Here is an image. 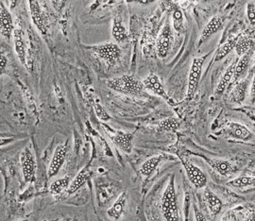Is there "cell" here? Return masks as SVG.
Here are the masks:
<instances>
[{
	"label": "cell",
	"instance_id": "1",
	"mask_svg": "<svg viewBox=\"0 0 255 221\" xmlns=\"http://www.w3.org/2000/svg\"><path fill=\"white\" fill-rule=\"evenodd\" d=\"M107 86L110 89L128 96L146 97V88L143 81H140L132 75H122L107 81Z\"/></svg>",
	"mask_w": 255,
	"mask_h": 221
},
{
	"label": "cell",
	"instance_id": "2",
	"mask_svg": "<svg viewBox=\"0 0 255 221\" xmlns=\"http://www.w3.org/2000/svg\"><path fill=\"white\" fill-rule=\"evenodd\" d=\"M162 212L166 221H180V215L178 209L177 195L175 188V177L172 175L169 183L164 189L162 202H161Z\"/></svg>",
	"mask_w": 255,
	"mask_h": 221
},
{
	"label": "cell",
	"instance_id": "3",
	"mask_svg": "<svg viewBox=\"0 0 255 221\" xmlns=\"http://www.w3.org/2000/svg\"><path fill=\"white\" fill-rule=\"evenodd\" d=\"M207 58V55L200 56V57H195L192 60L191 66L190 70L188 74V86H187V92L184 101L185 102H190L195 97V94L197 92L198 86L200 84L201 79V74L203 70V65L204 62Z\"/></svg>",
	"mask_w": 255,
	"mask_h": 221
},
{
	"label": "cell",
	"instance_id": "4",
	"mask_svg": "<svg viewBox=\"0 0 255 221\" xmlns=\"http://www.w3.org/2000/svg\"><path fill=\"white\" fill-rule=\"evenodd\" d=\"M92 51L102 59L109 67L117 65L121 58L122 51L116 43H105L88 47Z\"/></svg>",
	"mask_w": 255,
	"mask_h": 221
},
{
	"label": "cell",
	"instance_id": "5",
	"mask_svg": "<svg viewBox=\"0 0 255 221\" xmlns=\"http://www.w3.org/2000/svg\"><path fill=\"white\" fill-rule=\"evenodd\" d=\"M107 134L109 135L112 142L121 149L124 153L129 154L132 151V141H133V134L129 132H125L122 130H116L111 129L110 127L104 124Z\"/></svg>",
	"mask_w": 255,
	"mask_h": 221
},
{
	"label": "cell",
	"instance_id": "6",
	"mask_svg": "<svg viewBox=\"0 0 255 221\" xmlns=\"http://www.w3.org/2000/svg\"><path fill=\"white\" fill-rule=\"evenodd\" d=\"M173 38L171 26L169 25V23H166L160 31L156 40V53L160 59L164 60L168 55L173 42Z\"/></svg>",
	"mask_w": 255,
	"mask_h": 221
},
{
	"label": "cell",
	"instance_id": "7",
	"mask_svg": "<svg viewBox=\"0 0 255 221\" xmlns=\"http://www.w3.org/2000/svg\"><path fill=\"white\" fill-rule=\"evenodd\" d=\"M181 161L190 183L198 189L204 188L207 185V177L203 170H201L199 166L192 164L189 160L181 158Z\"/></svg>",
	"mask_w": 255,
	"mask_h": 221
},
{
	"label": "cell",
	"instance_id": "8",
	"mask_svg": "<svg viewBox=\"0 0 255 221\" xmlns=\"http://www.w3.org/2000/svg\"><path fill=\"white\" fill-rule=\"evenodd\" d=\"M143 83H144V86H145L146 90L150 91L155 95H157L158 97L162 98L170 106L176 105L175 102L165 91L164 85H163V83L161 82L158 75L154 73L148 74L146 78L143 80Z\"/></svg>",
	"mask_w": 255,
	"mask_h": 221
},
{
	"label": "cell",
	"instance_id": "9",
	"mask_svg": "<svg viewBox=\"0 0 255 221\" xmlns=\"http://www.w3.org/2000/svg\"><path fill=\"white\" fill-rule=\"evenodd\" d=\"M20 164L22 167V172L24 181L26 184H31L35 180V169L36 163L30 149L25 147L20 155Z\"/></svg>",
	"mask_w": 255,
	"mask_h": 221
},
{
	"label": "cell",
	"instance_id": "10",
	"mask_svg": "<svg viewBox=\"0 0 255 221\" xmlns=\"http://www.w3.org/2000/svg\"><path fill=\"white\" fill-rule=\"evenodd\" d=\"M67 151H68L67 142H64L56 147L53 156H52V159H51L50 164L48 166V169H47L48 178H52L59 173L62 166H64L66 155H67Z\"/></svg>",
	"mask_w": 255,
	"mask_h": 221
},
{
	"label": "cell",
	"instance_id": "11",
	"mask_svg": "<svg viewBox=\"0 0 255 221\" xmlns=\"http://www.w3.org/2000/svg\"><path fill=\"white\" fill-rule=\"evenodd\" d=\"M225 20L226 18L222 15H215L210 19L209 22L206 24V26L201 31V35L199 37V40L197 43V47L202 46L210 37L217 33L219 29L223 27Z\"/></svg>",
	"mask_w": 255,
	"mask_h": 221
},
{
	"label": "cell",
	"instance_id": "12",
	"mask_svg": "<svg viewBox=\"0 0 255 221\" xmlns=\"http://www.w3.org/2000/svg\"><path fill=\"white\" fill-rule=\"evenodd\" d=\"M0 30L1 34L5 39L9 40L14 33V24L11 14L5 8L3 2L0 3Z\"/></svg>",
	"mask_w": 255,
	"mask_h": 221
},
{
	"label": "cell",
	"instance_id": "13",
	"mask_svg": "<svg viewBox=\"0 0 255 221\" xmlns=\"http://www.w3.org/2000/svg\"><path fill=\"white\" fill-rule=\"evenodd\" d=\"M28 2H29L28 4H29L30 15H31V19H32L34 25L36 26L38 30L43 35H46V32H47L46 19L44 16V12L42 10V8L40 6V3L38 1H33V0H30Z\"/></svg>",
	"mask_w": 255,
	"mask_h": 221
},
{
	"label": "cell",
	"instance_id": "14",
	"mask_svg": "<svg viewBox=\"0 0 255 221\" xmlns=\"http://www.w3.org/2000/svg\"><path fill=\"white\" fill-rule=\"evenodd\" d=\"M128 202L127 192H122L117 199V201L110 207L107 211V215L111 220L119 221L125 211Z\"/></svg>",
	"mask_w": 255,
	"mask_h": 221
},
{
	"label": "cell",
	"instance_id": "15",
	"mask_svg": "<svg viewBox=\"0 0 255 221\" xmlns=\"http://www.w3.org/2000/svg\"><path fill=\"white\" fill-rule=\"evenodd\" d=\"M203 198L211 215L218 216L223 207V203L219 196L210 189H205L203 192Z\"/></svg>",
	"mask_w": 255,
	"mask_h": 221
},
{
	"label": "cell",
	"instance_id": "16",
	"mask_svg": "<svg viewBox=\"0 0 255 221\" xmlns=\"http://www.w3.org/2000/svg\"><path fill=\"white\" fill-rule=\"evenodd\" d=\"M13 39H14V49H15V52L17 54V57H18L19 61L22 65L27 66L26 44L24 42L22 30L20 28H17V29L14 30Z\"/></svg>",
	"mask_w": 255,
	"mask_h": 221
},
{
	"label": "cell",
	"instance_id": "17",
	"mask_svg": "<svg viewBox=\"0 0 255 221\" xmlns=\"http://www.w3.org/2000/svg\"><path fill=\"white\" fill-rule=\"evenodd\" d=\"M112 34L118 43H123L127 40V28L125 27L120 14H116L113 19Z\"/></svg>",
	"mask_w": 255,
	"mask_h": 221
},
{
	"label": "cell",
	"instance_id": "18",
	"mask_svg": "<svg viewBox=\"0 0 255 221\" xmlns=\"http://www.w3.org/2000/svg\"><path fill=\"white\" fill-rule=\"evenodd\" d=\"M208 163H209L210 166H212L220 175H231V174L235 173L237 170V167L228 160L211 159L208 161Z\"/></svg>",
	"mask_w": 255,
	"mask_h": 221
},
{
	"label": "cell",
	"instance_id": "19",
	"mask_svg": "<svg viewBox=\"0 0 255 221\" xmlns=\"http://www.w3.org/2000/svg\"><path fill=\"white\" fill-rule=\"evenodd\" d=\"M165 158H166L165 154H158V155L150 157L149 159H147L142 164V166L140 167V170H139V173L145 178H148L153 173L155 169Z\"/></svg>",
	"mask_w": 255,
	"mask_h": 221
},
{
	"label": "cell",
	"instance_id": "20",
	"mask_svg": "<svg viewBox=\"0 0 255 221\" xmlns=\"http://www.w3.org/2000/svg\"><path fill=\"white\" fill-rule=\"evenodd\" d=\"M89 178H90V171H89L88 167L85 166L72 180L68 189L66 190V193L68 195L76 193L78 190H80L82 188L84 184H86V182L89 180Z\"/></svg>",
	"mask_w": 255,
	"mask_h": 221
},
{
	"label": "cell",
	"instance_id": "21",
	"mask_svg": "<svg viewBox=\"0 0 255 221\" xmlns=\"http://www.w3.org/2000/svg\"><path fill=\"white\" fill-rule=\"evenodd\" d=\"M227 129L229 133L234 137L238 140H249L252 137V133L249 129L244 125L237 123V122H228Z\"/></svg>",
	"mask_w": 255,
	"mask_h": 221
},
{
	"label": "cell",
	"instance_id": "22",
	"mask_svg": "<svg viewBox=\"0 0 255 221\" xmlns=\"http://www.w3.org/2000/svg\"><path fill=\"white\" fill-rule=\"evenodd\" d=\"M239 35L230 37L225 43H223L221 46H219V48L216 50V53L214 56V62H216V63L220 62L221 60H223L226 56L231 53V51L236 47V44L239 38Z\"/></svg>",
	"mask_w": 255,
	"mask_h": 221
},
{
	"label": "cell",
	"instance_id": "23",
	"mask_svg": "<svg viewBox=\"0 0 255 221\" xmlns=\"http://www.w3.org/2000/svg\"><path fill=\"white\" fill-rule=\"evenodd\" d=\"M236 65L237 63H234L229 66L228 68L226 69V71L222 75V77L220 78L219 83L216 87L215 90V95L216 96H220L223 93L225 92V90L227 89L229 84L231 83L232 79L235 76V70H236Z\"/></svg>",
	"mask_w": 255,
	"mask_h": 221
},
{
	"label": "cell",
	"instance_id": "24",
	"mask_svg": "<svg viewBox=\"0 0 255 221\" xmlns=\"http://www.w3.org/2000/svg\"><path fill=\"white\" fill-rule=\"evenodd\" d=\"M170 14L172 15V23L173 28L179 33H185L186 32V26L184 24V16L181 7L177 3V5L171 10Z\"/></svg>",
	"mask_w": 255,
	"mask_h": 221
},
{
	"label": "cell",
	"instance_id": "25",
	"mask_svg": "<svg viewBox=\"0 0 255 221\" xmlns=\"http://www.w3.org/2000/svg\"><path fill=\"white\" fill-rule=\"evenodd\" d=\"M248 83H249V81L247 79L241 80L240 82L237 83V85L235 86V88L233 89V92H232V101L233 102L238 103V104L244 102V100L246 98Z\"/></svg>",
	"mask_w": 255,
	"mask_h": 221
},
{
	"label": "cell",
	"instance_id": "26",
	"mask_svg": "<svg viewBox=\"0 0 255 221\" xmlns=\"http://www.w3.org/2000/svg\"><path fill=\"white\" fill-rule=\"evenodd\" d=\"M250 62H251L250 51L245 55L240 57V59L237 61V65H236V70H235V76H234L235 82L239 81L244 76V74L246 73Z\"/></svg>",
	"mask_w": 255,
	"mask_h": 221
},
{
	"label": "cell",
	"instance_id": "27",
	"mask_svg": "<svg viewBox=\"0 0 255 221\" xmlns=\"http://www.w3.org/2000/svg\"><path fill=\"white\" fill-rule=\"evenodd\" d=\"M229 186L234 188H246L255 185V176H242L237 177L228 183Z\"/></svg>",
	"mask_w": 255,
	"mask_h": 221
},
{
	"label": "cell",
	"instance_id": "28",
	"mask_svg": "<svg viewBox=\"0 0 255 221\" xmlns=\"http://www.w3.org/2000/svg\"><path fill=\"white\" fill-rule=\"evenodd\" d=\"M70 183L71 182H70V179L68 177H64V178L56 180L50 185V188H49L50 193L54 195V196L63 193L68 189Z\"/></svg>",
	"mask_w": 255,
	"mask_h": 221
},
{
	"label": "cell",
	"instance_id": "29",
	"mask_svg": "<svg viewBox=\"0 0 255 221\" xmlns=\"http://www.w3.org/2000/svg\"><path fill=\"white\" fill-rule=\"evenodd\" d=\"M252 44H253V40L250 37L239 35V38L236 44V47H235L237 55L242 57L247 54L252 46Z\"/></svg>",
	"mask_w": 255,
	"mask_h": 221
},
{
	"label": "cell",
	"instance_id": "30",
	"mask_svg": "<svg viewBox=\"0 0 255 221\" xmlns=\"http://www.w3.org/2000/svg\"><path fill=\"white\" fill-rule=\"evenodd\" d=\"M181 120L177 117H167L159 122L158 129L164 131H176L181 127Z\"/></svg>",
	"mask_w": 255,
	"mask_h": 221
},
{
	"label": "cell",
	"instance_id": "31",
	"mask_svg": "<svg viewBox=\"0 0 255 221\" xmlns=\"http://www.w3.org/2000/svg\"><path fill=\"white\" fill-rule=\"evenodd\" d=\"M94 109H95V112H96L98 118L102 121L103 123L108 122L109 120L112 119V117H111L109 113L107 112V110H105L100 103H95L94 104Z\"/></svg>",
	"mask_w": 255,
	"mask_h": 221
},
{
	"label": "cell",
	"instance_id": "32",
	"mask_svg": "<svg viewBox=\"0 0 255 221\" xmlns=\"http://www.w3.org/2000/svg\"><path fill=\"white\" fill-rule=\"evenodd\" d=\"M247 16L250 24L255 27V4L254 2H249L247 5Z\"/></svg>",
	"mask_w": 255,
	"mask_h": 221
},
{
	"label": "cell",
	"instance_id": "33",
	"mask_svg": "<svg viewBox=\"0 0 255 221\" xmlns=\"http://www.w3.org/2000/svg\"><path fill=\"white\" fill-rule=\"evenodd\" d=\"M193 208H194V214H195L196 221H208L207 219L205 218V216L199 210V208L196 205H194Z\"/></svg>",
	"mask_w": 255,
	"mask_h": 221
},
{
	"label": "cell",
	"instance_id": "34",
	"mask_svg": "<svg viewBox=\"0 0 255 221\" xmlns=\"http://www.w3.org/2000/svg\"><path fill=\"white\" fill-rule=\"evenodd\" d=\"M250 101L253 103L255 104V75L253 80V83L251 85V92H250Z\"/></svg>",
	"mask_w": 255,
	"mask_h": 221
},
{
	"label": "cell",
	"instance_id": "35",
	"mask_svg": "<svg viewBox=\"0 0 255 221\" xmlns=\"http://www.w3.org/2000/svg\"><path fill=\"white\" fill-rule=\"evenodd\" d=\"M7 58L3 54H1V74L5 72V69H6V66H7Z\"/></svg>",
	"mask_w": 255,
	"mask_h": 221
},
{
	"label": "cell",
	"instance_id": "36",
	"mask_svg": "<svg viewBox=\"0 0 255 221\" xmlns=\"http://www.w3.org/2000/svg\"><path fill=\"white\" fill-rule=\"evenodd\" d=\"M246 221H255V212L251 213Z\"/></svg>",
	"mask_w": 255,
	"mask_h": 221
},
{
	"label": "cell",
	"instance_id": "37",
	"mask_svg": "<svg viewBox=\"0 0 255 221\" xmlns=\"http://www.w3.org/2000/svg\"><path fill=\"white\" fill-rule=\"evenodd\" d=\"M251 176H255V168L251 172Z\"/></svg>",
	"mask_w": 255,
	"mask_h": 221
},
{
	"label": "cell",
	"instance_id": "38",
	"mask_svg": "<svg viewBox=\"0 0 255 221\" xmlns=\"http://www.w3.org/2000/svg\"><path fill=\"white\" fill-rule=\"evenodd\" d=\"M226 221V220H224V221Z\"/></svg>",
	"mask_w": 255,
	"mask_h": 221
},
{
	"label": "cell",
	"instance_id": "39",
	"mask_svg": "<svg viewBox=\"0 0 255 221\" xmlns=\"http://www.w3.org/2000/svg\"></svg>",
	"mask_w": 255,
	"mask_h": 221
},
{
	"label": "cell",
	"instance_id": "40",
	"mask_svg": "<svg viewBox=\"0 0 255 221\" xmlns=\"http://www.w3.org/2000/svg\"></svg>",
	"mask_w": 255,
	"mask_h": 221
}]
</instances>
